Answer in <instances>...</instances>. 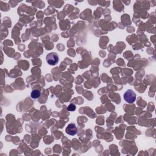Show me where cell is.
Masks as SVG:
<instances>
[{"label": "cell", "mask_w": 156, "mask_h": 156, "mask_svg": "<svg viewBox=\"0 0 156 156\" xmlns=\"http://www.w3.org/2000/svg\"><path fill=\"white\" fill-rule=\"evenodd\" d=\"M41 96V92L40 90H37V89H35V90H32L31 92V98L34 99H38Z\"/></svg>", "instance_id": "obj_4"}, {"label": "cell", "mask_w": 156, "mask_h": 156, "mask_svg": "<svg viewBox=\"0 0 156 156\" xmlns=\"http://www.w3.org/2000/svg\"><path fill=\"white\" fill-rule=\"evenodd\" d=\"M124 99L126 102L129 104H132L136 100V95L132 90H128L124 94Z\"/></svg>", "instance_id": "obj_1"}, {"label": "cell", "mask_w": 156, "mask_h": 156, "mask_svg": "<svg viewBox=\"0 0 156 156\" xmlns=\"http://www.w3.org/2000/svg\"><path fill=\"white\" fill-rule=\"evenodd\" d=\"M59 56L57 53L51 52L47 55L46 61L47 63L52 66L56 65L59 62Z\"/></svg>", "instance_id": "obj_2"}, {"label": "cell", "mask_w": 156, "mask_h": 156, "mask_svg": "<svg viewBox=\"0 0 156 156\" xmlns=\"http://www.w3.org/2000/svg\"><path fill=\"white\" fill-rule=\"evenodd\" d=\"M76 110V106L73 104H71L68 107V110L70 111H74Z\"/></svg>", "instance_id": "obj_5"}, {"label": "cell", "mask_w": 156, "mask_h": 156, "mask_svg": "<svg viewBox=\"0 0 156 156\" xmlns=\"http://www.w3.org/2000/svg\"><path fill=\"white\" fill-rule=\"evenodd\" d=\"M77 132V129L76 125L73 123L69 125L66 128V133L70 136H75Z\"/></svg>", "instance_id": "obj_3"}]
</instances>
